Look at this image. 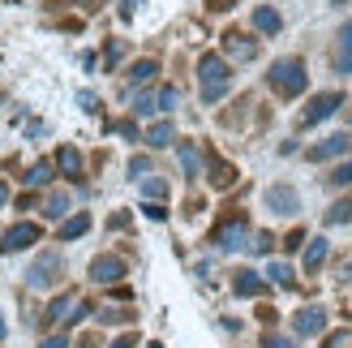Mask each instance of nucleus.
<instances>
[{
    "mask_svg": "<svg viewBox=\"0 0 352 348\" xmlns=\"http://www.w3.org/2000/svg\"><path fill=\"white\" fill-rule=\"evenodd\" d=\"M267 280L279 284V288H292V284H296V275H292L288 263H271V267H267Z\"/></svg>",
    "mask_w": 352,
    "mask_h": 348,
    "instance_id": "23",
    "label": "nucleus"
},
{
    "mask_svg": "<svg viewBox=\"0 0 352 348\" xmlns=\"http://www.w3.org/2000/svg\"><path fill=\"white\" fill-rule=\"evenodd\" d=\"M327 348H348V331H336V336H327Z\"/></svg>",
    "mask_w": 352,
    "mask_h": 348,
    "instance_id": "39",
    "label": "nucleus"
},
{
    "mask_svg": "<svg viewBox=\"0 0 352 348\" xmlns=\"http://www.w3.org/2000/svg\"><path fill=\"white\" fill-rule=\"evenodd\" d=\"M327 181H331V185H352V164H340Z\"/></svg>",
    "mask_w": 352,
    "mask_h": 348,
    "instance_id": "32",
    "label": "nucleus"
},
{
    "mask_svg": "<svg viewBox=\"0 0 352 348\" xmlns=\"http://www.w3.org/2000/svg\"><path fill=\"white\" fill-rule=\"evenodd\" d=\"M52 177H56V172H52V160H39V164H30V172H26V185H47Z\"/></svg>",
    "mask_w": 352,
    "mask_h": 348,
    "instance_id": "22",
    "label": "nucleus"
},
{
    "mask_svg": "<svg viewBox=\"0 0 352 348\" xmlns=\"http://www.w3.org/2000/svg\"><path fill=\"white\" fill-rule=\"evenodd\" d=\"M331 61H336V74H352V17L336 34V52H331Z\"/></svg>",
    "mask_w": 352,
    "mask_h": 348,
    "instance_id": "13",
    "label": "nucleus"
},
{
    "mask_svg": "<svg viewBox=\"0 0 352 348\" xmlns=\"http://www.w3.org/2000/svg\"><path fill=\"white\" fill-rule=\"evenodd\" d=\"M56 275H60V254H39V258H34V267L26 271V284L30 288H52V284H56Z\"/></svg>",
    "mask_w": 352,
    "mask_h": 348,
    "instance_id": "7",
    "label": "nucleus"
},
{
    "mask_svg": "<svg viewBox=\"0 0 352 348\" xmlns=\"http://www.w3.org/2000/svg\"><path fill=\"white\" fill-rule=\"evenodd\" d=\"M267 206L275 215H296V211H301V198H296L292 185H271L267 189Z\"/></svg>",
    "mask_w": 352,
    "mask_h": 348,
    "instance_id": "10",
    "label": "nucleus"
},
{
    "mask_svg": "<svg viewBox=\"0 0 352 348\" xmlns=\"http://www.w3.org/2000/svg\"><path fill=\"white\" fill-rule=\"evenodd\" d=\"M232 181H236V168L223 164L219 155H210V185H215V189H228Z\"/></svg>",
    "mask_w": 352,
    "mask_h": 348,
    "instance_id": "19",
    "label": "nucleus"
},
{
    "mask_svg": "<svg viewBox=\"0 0 352 348\" xmlns=\"http://www.w3.org/2000/svg\"><path fill=\"white\" fill-rule=\"evenodd\" d=\"M0 340H5V318H0Z\"/></svg>",
    "mask_w": 352,
    "mask_h": 348,
    "instance_id": "45",
    "label": "nucleus"
},
{
    "mask_svg": "<svg viewBox=\"0 0 352 348\" xmlns=\"http://www.w3.org/2000/svg\"><path fill=\"white\" fill-rule=\"evenodd\" d=\"M142 211H146V219H155V224H160V219H168V206H160V202H146Z\"/></svg>",
    "mask_w": 352,
    "mask_h": 348,
    "instance_id": "34",
    "label": "nucleus"
},
{
    "mask_svg": "<svg viewBox=\"0 0 352 348\" xmlns=\"http://www.w3.org/2000/svg\"><path fill=\"white\" fill-rule=\"evenodd\" d=\"M116 133H120V138H138V129H133V120H120V125H116Z\"/></svg>",
    "mask_w": 352,
    "mask_h": 348,
    "instance_id": "40",
    "label": "nucleus"
},
{
    "mask_svg": "<svg viewBox=\"0 0 352 348\" xmlns=\"http://www.w3.org/2000/svg\"><path fill=\"white\" fill-rule=\"evenodd\" d=\"M348 219H352V202H348V198H340V202L327 211V224L336 228V224H348Z\"/></svg>",
    "mask_w": 352,
    "mask_h": 348,
    "instance_id": "26",
    "label": "nucleus"
},
{
    "mask_svg": "<svg viewBox=\"0 0 352 348\" xmlns=\"http://www.w3.org/2000/svg\"><path fill=\"white\" fill-rule=\"evenodd\" d=\"M344 151H352V138H348V133H331L327 142H318V146L305 151V160H309V164H322V160H336V155H344Z\"/></svg>",
    "mask_w": 352,
    "mask_h": 348,
    "instance_id": "11",
    "label": "nucleus"
},
{
    "mask_svg": "<svg viewBox=\"0 0 352 348\" xmlns=\"http://www.w3.org/2000/svg\"><path fill=\"white\" fill-rule=\"evenodd\" d=\"M271 246H275V237H271V232H258L245 250H254V254H271Z\"/></svg>",
    "mask_w": 352,
    "mask_h": 348,
    "instance_id": "30",
    "label": "nucleus"
},
{
    "mask_svg": "<svg viewBox=\"0 0 352 348\" xmlns=\"http://www.w3.org/2000/svg\"><path fill=\"white\" fill-rule=\"evenodd\" d=\"M99 323H133V314L120 305H108V309H99Z\"/></svg>",
    "mask_w": 352,
    "mask_h": 348,
    "instance_id": "28",
    "label": "nucleus"
},
{
    "mask_svg": "<svg viewBox=\"0 0 352 348\" xmlns=\"http://www.w3.org/2000/svg\"><path fill=\"white\" fill-rule=\"evenodd\" d=\"M146 142L160 151V146H172L176 142V129H172V120H160V125H151L146 129Z\"/></svg>",
    "mask_w": 352,
    "mask_h": 348,
    "instance_id": "21",
    "label": "nucleus"
},
{
    "mask_svg": "<svg viewBox=\"0 0 352 348\" xmlns=\"http://www.w3.org/2000/svg\"><path fill=\"white\" fill-rule=\"evenodd\" d=\"M78 103H82V108H86V112H99V99H95L91 91H82V95H78Z\"/></svg>",
    "mask_w": 352,
    "mask_h": 348,
    "instance_id": "36",
    "label": "nucleus"
},
{
    "mask_svg": "<svg viewBox=\"0 0 352 348\" xmlns=\"http://www.w3.org/2000/svg\"><path fill=\"white\" fill-rule=\"evenodd\" d=\"M262 288H267V284L258 280V271H236L232 275V292H236V297H258Z\"/></svg>",
    "mask_w": 352,
    "mask_h": 348,
    "instance_id": "16",
    "label": "nucleus"
},
{
    "mask_svg": "<svg viewBox=\"0 0 352 348\" xmlns=\"http://www.w3.org/2000/svg\"><path fill=\"white\" fill-rule=\"evenodd\" d=\"M91 280H99V284H116V280H125V258H116V254H99L95 263H91Z\"/></svg>",
    "mask_w": 352,
    "mask_h": 348,
    "instance_id": "9",
    "label": "nucleus"
},
{
    "mask_svg": "<svg viewBox=\"0 0 352 348\" xmlns=\"http://www.w3.org/2000/svg\"><path fill=\"white\" fill-rule=\"evenodd\" d=\"M176 155H181V168L189 177H198V146L193 142H176Z\"/></svg>",
    "mask_w": 352,
    "mask_h": 348,
    "instance_id": "24",
    "label": "nucleus"
},
{
    "mask_svg": "<svg viewBox=\"0 0 352 348\" xmlns=\"http://www.w3.org/2000/svg\"><path fill=\"white\" fill-rule=\"evenodd\" d=\"M138 5H142V0H120V17H125V22H129V17L138 13Z\"/></svg>",
    "mask_w": 352,
    "mask_h": 348,
    "instance_id": "37",
    "label": "nucleus"
},
{
    "mask_svg": "<svg viewBox=\"0 0 352 348\" xmlns=\"http://www.w3.org/2000/svg\"><path fill=\"white\" fill-rule=\"evenodd\" d=\"M344 108V95L340 91H322V95H314L309 103H305V112H301V120H296V125L301 129H314V125H322L327 116H336Z\"/></svg>",
    "mask_w": 352,
    "mask_h": 348,
    "instance_id": "4",
    "label": "nucleus"
},
{
    "mask_svg": "<svg viewBox=\"0 0 352 348\" xmlns=\"http://www.w3.org/2000/svg\"><path fill=\"white\" fill-rule=\"evenodd\" d=\"M86 314H91V305H86L78 292H65V297H56V301L47 305V318L56 323V327H74V323L86 318Z\"/></svg>",
    "mask_w": 352,
    "mask_h": 348,
    "instance_id": "5",
    "label": "nucleus"
},
{
    "mask_svg": "<svg viewBox=\"0 0 352 348\" xmlns=\"http://www.w3.org/2000/svg\"><path fill=\"white\" fill-rule=\"evenodd\" d=\"M108 348H133V336H120V340H112Z\"/></svg>",
    "mask_w": 352,
    "mask_h": 348,
    "instance_id": "41",
    "label": "nucleus"
},
{
    "mask_svg": "<svg viewBox=\"0 0 352 348\" xmlns=\"http://www.w3.org/2000/svg\"><path fill=\"white\" fill-rule=\"evenodd\" d=\"M120 56H125V43H120V39H112L108 43V52H103V61H108V69H116V61Z\"/></svg>",
    "mask_w": 352,
    "mask_h": 348,
    "instance_id": "31",
    "label": "nucleus"
},
{
    "mask_svg": "<svg viewBox=\"0 0 352 348\" xmlns=\"http://www.w3.org/2000/svg\"><path fill=\"white\" fill-rule=\"evenodd\" d=\"M151 172V160L146 155H138V160H129V177H146Z\"/></svg>",
    "mask_w": 352,
    "mask_h": 348,
    "instance_id": "33",
    "label": "nucleus"
},
{
    "mask_svg": "<svg viewBox=\"0 0 352 348\" xmlns=\"http://www.w3.org/2000/svg\"><path fill=\"white\" fill-rule=\"evenodd\" d=\"M262 348H292V340L288 336H267V340H262Z\"/></svg>",
    "mask_w": 352,
    "mask_h": 348,
    "instance_id": "35",
    "label": "nucleus"
},
{
    "mask_svg": "<svg viewBox=\"0 0 352 348\" xmlns=\"http://www.w3.org/2000/svg\"><path fill=\"white\" fill-rule=\"evenodd\" d=\"M5 202H9V185H5V181H0V206H5Z\"/></svg>",
    "mask_w": 352,
    "mask_h": 348,
    "instance_id": "44",
    "label": "nucleus"
},
{
    "mask_svg": "<svg viewBox=\"0 0 352 348\" xmlns=\"http://www.w3.org/2000/svg\"><path fill=\"white\" fill-rule=\"evenodd\" d=\"M348 120H352V108H348Z\"/></svg>",
    "mask_w": 352,
    "mask_h": 348,
    "instance_id": "46",
    "label": "nucleus"
},
{
    "mask_svg": "<svg viewBox=\"0 0 352 348\" xmlns=\"http://www.w3.org/2000/svg\"><path fill=\"white\" fill-rule=\"evenodd\" d=\"M142 189H146V198H168V181H160V177H146Z\"/></svg>",
    "mask_w": 352,
    "mask_h": 348,
    "instance_id": "29",
    "label": "nucleus"
},
{
    "mask_svg": "<svg viewBox=\"0 0 352 348\" xmlns=\"http://www.w3.org/2000/svg\"><path fill=\"white\" fill-rule=\"evenodd\" d=\"M292 331L296 336H318V331H327V309L322 305H305L301 314L292 318Z\"/></svg>",
    "mask_w": 352,
    "mask_h": 348,
    "instance_id": "12",
    "label": "nucleus"
},
{
    "mask_svg": "<svg viewBox=\"0 0 352 348\" xmlns=\"http://www.w3.org/2000/svg\"><path fill=\"white\" fill-rule=\"evenodd\" d=\"M327 254H331L327 237H314V241H305V271H318V267L327 263Z\"/></svg>",
    "mask_w": 352,
    "mask_h": 348,
    "instance_id": "17",
    "label": "nucleus"
},
{
    "mask_svg": "<svg viewBox=\"0 0 352 348\" xmlns=\"http://www.w3.org/2000/svg\"><path fill=\"white\" fill-rule=\"evenodd\" d=\"M43 241V228L39 224H13V228L0 237V254H22L30 246H39Z\"/></svg>",
    "mask_w": 352,
    "mask_h": 348,
    "instance_id": "6",
    "label": "nucleus"
},
{
    "mask_svg": "<svg viewBox=\"0 0 352 348\" xmlns=\"http://www.w3.org/2000/svg\"><path fill=\"white\" fill-rule=\"evenodd\" d=\"M267 86L275 95H284V99H296L309 86V74H305V61H296V56H284V61H275L267 69Z\"/></svg>",
    "mask_w": 352,
    "mask_h": 348,
    "instance_id": "2",
    "label": "nucleus"
},
{
    "mask_svg": "<svg viewBox=\"0 0 352 348\" xmlns=\"http://www.w3.org/2000/svg\"><path fill=\"white\" fill-rule=\"evenodd\" d=\"M65 211H69V198H65V194H52V198L43 202V215H47V219H60Z\"/></svg>",
    "mask_w": 352,
    "mask_h": 348,
    "instance_id": "27",
    "label": "nucleus"
},
{
    "mask_svg": "<svg viewBox=\"0 0 352 348\" xmlns=\"http://www.w3.org/2000/svg\"><path fill=\"white\" fill-rule=\"evenodd\" d=\"M223 52L232 61H254L258 56V39H250V34H241V30H228L223 34Z\"/></svg>",
    "mask_w": 352,
    "mask_h": 348,
    "instance_id": "14",
    "label": "nucleus"
},
{
    "mask_svg": "<svg viewBox=\"0 0 352 348\" xmlns=\"http://www.w3.org/2000/svg\"><path fill=\"white\" fill-rule=\"evenodd\" d=\"M210 246L223 250V254H232V250H245L250 246V219L245 215H232V219H223L215 232H210Z\"/></svg>",
    "mask_w": 352,
    "mask_h": 348,
    "instance_id": "3",
    "label": "nucleus"
},
{
    "mask_svg": "<svg viewBox=\"0 0 352 348\" xmlns=\"http://www.w3.org/2000/svg\"><path fill=\"white\" fill-rule=\"evenodd\" d=\"M86 228H91V215H86V211H78V215H69V219L60 224V232H56V237H60V241H78Z\"/></svg>",
    "mask_w": 352,
    "mask_h": 348,
    "instance_id": "20",
    "label": "nucleus"
},
{
    "mask_svg": "<svg viewBox=\"0 0 352 348\" xmlns=\"http://www.w3.org/2000/svg\"><path fill=\"white\" fill-rule=\"evenodd\" d=\"M155 74H160V65H155V61H138V65L129 69V82H133V86H142V82H151Z\"/></svg>",
    "mask_w": 352,
    "mask_h": 348,
    "instance_id": "25",
    "label": "nucleus"
},
{
    "mask_svg": "<svg viewBox=\"0 0 352 348\" xmlns=\"http://www.w3.org/2000/svg\"><path fill=\"white\" fill-rule=\"evenodd\" d=\"M56 168L65 172L69 181H82V155H78V146H60L56 151Z\"/></svg>",
    "mask_w": 352,
    "mask_h": 348,
    "instance_id": "15",
    "label": "nucleus"
},
{
    "mask_svg": "<svg viewBox=\"0 0 352 348\" xmlns=\"http://www.w3.org/2000/svg\"><path fill=\"white\" fill-rule=\"evenodd\" d=\"M279 26H284V17H279L275 9H267V5L254 9V30H262V34H279Z\"/></svg>",
    "mask_w": 352,
    "mask_h": 348,
    "instance_id": "18",
    "label": "nucleus"
},
{
    "mask_svg": "<svg viewBox=\"0 0 352 348\" xmlns=\"http://www.w3.org/2000/svg\"><path fill=\"white\" fill-rule=\"evenodd\" d=\"M284 246H288V250H301V246H305V232H301V228H296V232H288V241H284Z\"/></svg>",
    "mask_w": 352,
    "mask_h": 348,
    "instance_id": "38",
    "label": "nucleus"
},
{
    "mask_svg": "<svg viewBox=\"0 0 352 348\" xmlns=\"http://www.w3.org/2000/svg\"><path fill=\"white\" fill-rule=\"evenodd\" d=\"M228 86H232V69L219 52H202L198 61V91H202V103H219L228 95Z\"/></svg>",
    "mask_w": 352,
    "mask_h": 348,
    "instance_id": "1",
    "label": "nucleus"
},
{
    "mask_svg": "<svg viewBox=\"0 0 352 348\" xmlns=\"http://www.w3.org/2000/svg\"><path fill=\"white\" fill-rule=\"evenodd\" d=\"M210 9H232V0H210Z\"/></svg>",
    "mask_w": 352,
    "mask_h": 348,
    "instance_id": "43",
    "label": "nucleus"
},
{
    "mask_svg": "<svg viewBox=\"0 0 352 348\" xmlns=\"http://www.w3.org/2000/svg\"><path fill=\"white\" fill-rule=\"evenodd\" d=\"M43 348H65V336H52V340H43Z\"/></svg>",
    "mask_w": 352,
    "mask_h": 348,
    "instance_id": "42",
    "label": "nucleus"
},
{
    "mask_svg": "<svg viewBox=\"0 0 352 348\" xmlns=\"http://www.w3.org/2000/svg\"><path fill=\"white\" fill-rule=\"evenodd\" d=\"M172 108H176V86H160V91H151V95H138V103H133V112H138V116L172 112Z\"/></svg>",
    "mask_w": 352,
    "mask_h": 348,
    "instance_id": "8",
    "label": "nucleus"
}]
</instances>
